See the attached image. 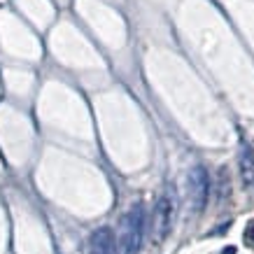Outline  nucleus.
I'll return each mask as SVG.
<instances>
[{
    "label": "nucleus",
    "mask_w": 254,
    "mask_h": 254,
    "mask_svg": "<svg viewBox=\"0 0 254 254\" xmlns=\"http://www.w3.org/2000/svg\"><path fill=\"white\" fill-rule=\"evenodd\" d=\"M142 231H145V210L135 203L119 224V238H117V254H138L142 245Z\"/></svg>",
    "instance_id": "nucleus-1"
},
{
    "label": "nucleus",
    "mask_w": 254,
    "mask_h": 254,
    "mask_svg": "<svg viewBox=\"0 0 254 254\" xmlns=\"http://www.w3.org/2000/svg\"><path fill=\"white\" fill-rule=\"evenodd\" d=\"M189 198H191V208L193 212H200V210L208 205V198H210V177H208V170L203 166H193L189 170Z\"/></svg>",
    "instance_id": "nucleus-2"
},
{
    "label": "nucleus",
    "mask_w": 254,
    "mask_h": 254,
    "mask_svg": "<svg viewBox=\"0 0 254 254\" xmlns=\"http://www.w3.org/2000/svg\"><path fill=\"white\" fill-rule=\"evenodd\" d=\"M173 217H175V198H173V191H166L154 208V240L156 243L166 240V236L170 233Z\"/></svg>",
    "instance_id": "nucleus-3"
},
{
    "label": "nucleus",
    "mask_w": 254,
    "mask_h": 254,
    "mask_svg": "<svg viewBox=\"0 0 254 254\" xmlns=\"http://www.w3.org/2000/svg\"><path fill=\"white\" fill-rule=\"evenodd\" d=\"M115 238H112V229L100 226L98 231L91 236V254H112Z\"/></svg>",
    "instance_id": "nucleus-4"
},
{
    "label": "nucleus",
    "mask_w": 254,
    "mask_h": 254,
    "mask_svg": "<svg viewBox=\"0 0 254 254\" xmlns=\"http://www.w3.org/2000/svg\"><path fill=\"white\" fill-rule=\"evenodd\" d=\"M240 175L245 185H254V149L250 145L240 149Z\"/></svg>",
    "instance_id": "nucleus-5"
},
{
    "label": "nucleus",
    "mask_w": 254,
    "mask_h": 254,
    "mask_svg": "<svg viewBox=\"0 0 254 254\" xmlns=\"http://www.w3.org/2000/svg\"><path fill=\"white\" fill-rule=\"evenodd\" d=\"M243 240H245V245L254 247V219L245 226V233H243Z\"/></svg>",
    "instance_id": "nucleus-6"
}]
</instances>
